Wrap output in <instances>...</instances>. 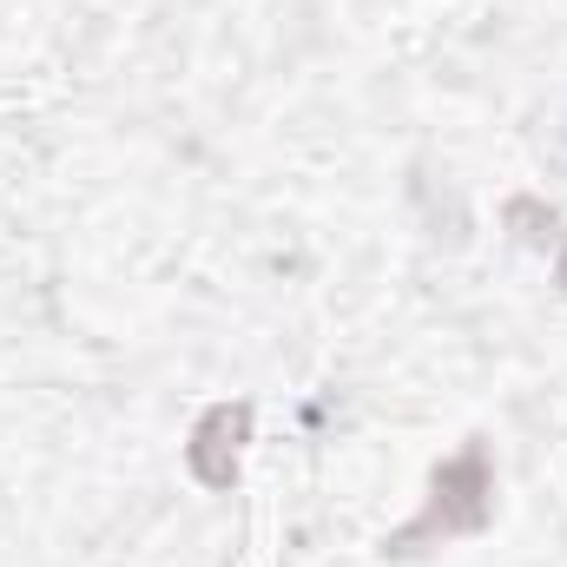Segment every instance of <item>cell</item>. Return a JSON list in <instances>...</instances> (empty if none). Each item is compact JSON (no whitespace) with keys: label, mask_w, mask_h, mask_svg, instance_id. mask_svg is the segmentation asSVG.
<instances>
[{"label":"cell","mask_w":567,"mask_h":567,"mask_svg":"<svg viewBox=\"0 0 567 567\" xmlns=\"http://www.w3.org/2000/svg\"><path fill=\"white\" fill-rule=\"evenodd\" d=\"M488 522H495V455H488L482 435H468L449 462H435L423 515L403 522L396 535H383V561H416L429 548H449L462 535H482Z\"/></svg>","instance_id":"1"},{"label":"cell","mask_w":567,"mask_h":567,"mask_svg":"<svg viewBox=\"0 0 567 567\" xmlns=\"http://www.w3.org/2000/svg\"><path fill=\"white\" fill-rule=\"evenodd\" d=\"M251 403H212L198 423H192V442H185V468L198 475V488L225 495L238 482V455L251 442Z\"/></svg>","instance_id":"2"},{"label":"cell","mask_w":567,"mask_h":567,"mask_svg":"<svg viewBox=\"0 0 567 567\" xmlns=\"http://www.w3.org/2000/svg\"><path fill=\"white\" fill-rule=\"evenodd\" d=\"M502 225H508L522 245H535V251H555V245L567 238V231H561V212H555V205H542V198H528V192L502 205Z\"/></svg>","instance_id":"3"},{"label":"cell","mask_w":567,"mask_h":567,"mask_svg":"<svg viewBox=\"0 0 567 567\" xmlns=\"http://www.w3.org/2000/svg\"><path fill=\"white\" fill-rule=\"evenodd\" d=\"M555 284H561V297H567V238L555 245Z\"/></svg>","instance_id":"4"}]
</instances>
